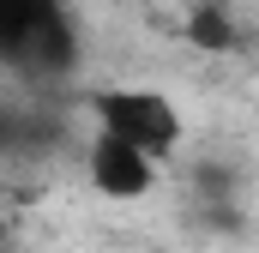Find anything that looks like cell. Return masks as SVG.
<instances>
[{"mask_svg": "<svg viewBox=\"0 0 259 253\" xmlns=\"http://www.w3.org/2000/svg\"><path fill=\"white\" fill-rule=\"evenodd\" d=\"M84 115H91V133H109L121 145H139L157 163H169L187 145L181 103L163 97V91H151V85H97V91H84Z\"/></svg>", "mask_w": 259, "mask_h": 253, "instance_id": "1", "label": "cell"}, {"mask_svg": "<svg viewBox=\"0 0 259 253\" xmlns=\"http://www.w3.org/2000/svg\"><path fill=\"white\" fill-rule=\"evenodd\" d=\"M157 175H163V163L145 157L139 145H121V139H109V133H91V139H84V181H91L97 199L133 205V199H145V193L157 187Z\"/></svg>", "mask_w": 259, "mask_h": 253, "instance_id": "2", "label": "cell"}, {"mask_svg": "<svg viewBox=\"0 0 259 253\" xmlns=\"http://www.w3.org/2000/svg\"><path fill=\"white\" fill-rule=\"evenodd\" d=\"M66 145V109L49 103H12L0 115V157L6 163H42Z\"/></svg>", "mask_w": 259, "mask_h": 253, "instance_id": "3", "label": "cell"}, {"mask_svg": "<svg viewBox=\"0 0 259 253\" xmlns=\"http://www.w3.org/2000/svg\"><path fill=\"white\" fill-rule=\"evenodd\" d=\"M66 12V0H0V66H24L30 43Z\"/></svg>", "mask_w": 259, "mask_h": 253, "instance_id": "4", "label": "cell"}, {"mask_svg": "<svg viewBox=\"0 0 259 253\" xmlns=\"http://www.w3.org/2000/svg\"><path fill=\"white\" fill-rule=\"evenodd\" d=\"M187 43L211 49V55H229V49H241V24L229 18L223 0H193V12H187Z\"/></svg>", "mask_w": 259, "mask_h": 253, "instance_id": "5", "label": "cell"}, {"mask_svg": "<svg viewBox=\"0 0 259 253\" xmlns=\"http://www.w3.org/2000/svg\"><path fill=\"white\" fill-rule=\"evenodd\" d=\"M6 109H12V91H6V78H0V115H6Z\"/></svg>", "mask_w": 259, "mask_h": 253, "instance_id": "6", "label": "cell"}, {"mask_svg": "<svg viewBox=\"0 0 259 253\" xmlns=\"http://www.w3.org/2000/svg\"><path fill=\"white\" fill-rule=\"evenodd\" d=\"M6 235H12V229H6V217H0V247H6Z\"/></svg>", "mask_w": 259, "mask_h": 253, "instance_id": "7", "label": "cell"}, {"mask_svg": "<svg viewBox=\"0 0 259 253\" xmlns=\"http://www.w3.org/2000/svg\"><path fill=\"white\" fill-rule=\"evenodd\" d=\"M0 253H12V247H0Z\"/></svg>", "mask_w": 259, "mask_h": 253, "instance_id": "8", "label": "cell"}]
</instances>
